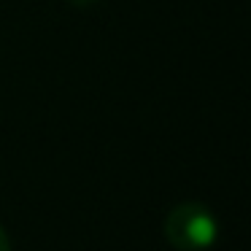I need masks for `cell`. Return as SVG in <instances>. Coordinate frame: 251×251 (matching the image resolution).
Instances as JSON below:
<instances>
[{
	"label": "cell",
	"mask_w": 251,
	"mask_h": 251,
	"mask_svg": "<svg viewBox=\"0 0 251 251\" xmlns=\"http://www.w3.org/2000/svg\"><path fill=\"white\" fill-rule=\"evenodd\" d=\"M162 232L176 251H208L219 238V222L211 208L200 202H181L165 216Z\"/></svg>",
	"instance_id": "1"
},
{
	"label": "cell",
	"mask_w": 251,
	"mask_h": 251,
	"mask_svg": "<svg viewBox=\"0 0 251 251\" xmlns=\"http://www.w3.org/2000/svg\"><path fill=\"white\" fill-rule=\"evenodd\" d=\"M71 6H76V8H92V6H98V0H68Z\"/></svg>",
	"instance_id": "2"
},
{
	"label": "cell",
	"mask_w": 251,
	"mask_h": 251,
	"mask_svg": "<svg viewBox=\"0 0 251 251\" xmlns=\"http://www.w3.org/2000/svg\"><path fill=\"white\" fill-rule=\"evenodd\" d=\"M0 251H11V240H8V235L3 227H0Z\"/></svg>",
	"instance_id": "3"
}]
</instances>
